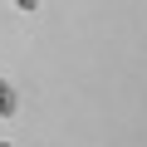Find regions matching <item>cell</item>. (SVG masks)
<instances>
[{
    "label": "cell",
    "mask_w": 147,
    "mask_h": 147,
    "mask_svg": "<svg viewBox=\"0 0 147 147\" xmlns=\"http://www.w3.org/2000/svg\"><path fill=\"white\" fill-rule=\"evenodd\" d=\"M39 5V0H15V10H34Z\"/></svg>",
    "instance_id": "7a4b0ae2"
},
{
    "label": "cell",
    "mask_w": 147,
    "mask_h": 147,
    "mask_svg": "<svg viewBox=\"0 0 147 147\" xmlns=\"http://www.w3.org/2000/svg\"><path fill=\"white\" fill-rule=\"evenodd\" d=\"M15 113V93H10V84L0 79V118H10Z\"/></svg>",
    "instance_id": "6da1fadb"
},
{
    "label": "cell",
    "mask_w": 147,
    "mask_h": 147,
    "mask_svg": "<svg viewBox=\"0 0 147 147\" xmlns=\"http://www.w3.org/2000/svg\"><path fill=\"white\" fill-rule=\"evenodd\" d=\"M0 147H10V142H0Z\"/></svg>",
    "instance_id": "3957f363"
}]
</instances>
